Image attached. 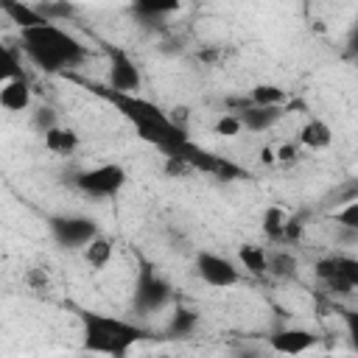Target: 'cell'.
Here are the masks:
<instances>
[{"label": "cell", "instance_id": "1", "mask_svg": "<svg viewBox=\"0 0 358 358\" xmlns=\"http://www.w3.org/2000/svg\"><path fill=\"white\" fill-rule=\"evenodd\" d=\"M20 53L45 73H67L87 62L90 48L56 20L20 28Z\"/></svg>", "mask_w": 358, "mask_h": 358}, {"label": "cell", "instance_id": "2", "mask_svg": "<svg viewBox=\"0 0 358 358\" xmlns=\"http://www.w3.org/2000/svg\"><path fill=\"white\" fill-rule=\"evenodd\" d=\"M143 336H145V330L134 322L106 316V313H92V310L81 313V338H84L87 352L126 358Z\"/></svg>", "mask_w": 358, "mask_h": 358}, {"label": "cell", "instance_id": "3", "mask_svg": "<svg viewBox=\"0 0 358 358\" xmlns=\"http://www.w3.org/2000/svg\"><path fill=\"white\" fill-rule=\"evenodd\" d=\"M126 179L129 176L117 162H101V165L87 168V171H78L76 173V187L84 196H92V199H112L123 190Z\"/></svg>", "mask_w": 358, "mask_h": 358}, {"label": "cell", "instance_id": "4", "mask_svg": "<svg viewBox=\"0 0 358 358\" xmlns=\"http://www.w3.org/2000/svg\"><path fill=\"white\" fill-rule=\"evenodd\" d=\"M313 274L333 294H350L358 288V257L355 255H327L319 257Z\"/></svg>", "mask_w": 358, "mask_h": 358}, {"label": "cell", "instance_id": "5", "mask_svg": "<svg viewBox=\"0 0 358 358\" xmlns=\"http://www.w3.org/2000/svg\"><path fill=\"white\" fill-rule=\"evenodd\" d=\"M48 229H50V238L62 249H84L98 235L95 218L78 215V213H62V215L48 218Z\"/></svg>", "mask_w": 358, "mask_h": 358}, {"label": "cell", "instance_id": "6", "mask_svg": "<svg viewBox=\"0 0 358 358\" xmlns=\"http://www.w3.org/2000/svg\"><path fill=\"white\" fill-rule=\"evenodd\" d=\"M168 299H171V285L151 266H140L137 280H134V294H131L134 308L145 316V313L162 310L168 305Z\"/></svg>", "mask_w": 358, "mask_h": 358}, {"label": "cell", "instance_id": "7", "mask_svg": "<svg viewBox=\"0 0 358 358\" xmlns=\"http://www.w3.org/2000/svg\"><path fill=\"white\" fill-rule=\"evenodd\" d=\"M196 271L210 288H232L241 282V263H235L218 252H199Z\"/></svg>", "mask_w": 358, "mask_h": 358}, {"label": "cell", "instance_id": "8", "mask_svg": "<svg viewBox=\"0 0 358 358\" xmlns=\"http://www.w3.org/2000/svg\"><path fill=\"white\" fill-rule=\"evenodd\" d=\"M109 87L120 90V92H140L143 90V76L137 62L120 50V48H109Z\"/></svg>", "mask_w": 358, "mask_h": 358}, {"label": "cell", "instance_id": "9", "mask_svg": "<svg viewBox=\"0 0 358 358\" xmlns=\"http://www.w3.org/2000/svg\"><path fill=\"white\" fill-rule=\"evenodd\" d=\"M316 341H319L316 333L305 330V327H280L268 336V347L282 355H302V352L313 350Z\"/></svg>", "mask_w": 358, "mask_h": 358}, {"label": "cell", "instance_id": "10", "mask_svg": "<svg viewBox=\"0 0 358 358\" xmlns=\"http://www.w3.org/2000/svg\"><path fill=\"white\" fill-rule=\"evenodd\" d=\"M34 103V90L28 76H6L0 84V106L6 112H28Z\"/></svg>", "mask_w": 358, "mask_h": 358}, {"label": "cell", "instance_id": "11", "mask_svg": "<svg viewBox=\"0 0 358 358\" xmlns=\"http://www.w3.org/2000/svg\"><path fill=\"white\" fill-rule=\"evenodd\" d=\"M285 115V106H257V103H246L238 109V117L243 123L246 131H268L280 117Z\"/></svg>", "mask_w": 358, "mask_h": 358}, {"label": "cell", "instance_id": "12", "mask_svg": "<svg viewBox=\"0 0 358 358\" xmlns=\"http://www.w3.org/2000/svg\"><path fill=\"white\" fill-rule=\"evenodd\" d=\"M42 143H45V148L50 151V154H56V157H70V154H76V148H78V131L76 129H70V126H53V129H48L45 134H42Z\"/></svg>", "mask_w": 358, "mask_h": 358}, {"label": "cell", "instance_id": "13", "mask_svg": "<svg viewBox=\"0 0 358 358\" xmlns=\"http://www.w3.org/2000/svg\"><path fill=\"white\" fill-rule=\"evenodd\" d=\"M299 143L308 148V151H324L333 145V129L327 120L322 117H310L302 129H299Z\"/></svg>", "mask_w": 358, "mask_h": 358}, {"label": "cell", "instance_id": "14", "mask_svg": "<svg viewBox=\"0 0 358 358\" xmlns=\"http://www.w3.org/2000/svg\"><path fill=\"white\" fill-rule=\"evenodd\" d=\"M0 8H3V14H6L17 28H28V25H39V22H48V20H50L42 8H31V6H25L22 0H0Z\"/></svg>", "mask_w": 358, "mask_h": 358}, {"label": "cell", "instance_id": "15", "mask_svg": "<svg viewBox=\"0 0 358 358\" xmlns=\"http://www.w3.org/2000/svg\"><path fill=\"white\" fill-rule=\"evenodd\" d=\"M238 263L252 277H266L268 274V252L263 246H257V243H243L238 249Z\"/></svg>", "mask_w": 358, "mask_h": 358}, {"label": "cell", "instance_id": "16", "mask_svg": "<svg viewBox=\"0 0 358 358\" xmlns=\"http://www.w3.org/2000/svg\"><path fill=\"white\" fill-rule=\"evenodd\" d=\"M112 252H115V243L109 241V238H103L101 232L81 249V255H84V260H87V266L90 268H95V271H101V268H106L109 266V260H112Z\"/></svg>", "mask_w": 358, "mask_h": 358}, {"label": "cell", "instance_id": "17", "mask_svg": "<svg viewBox=\"0 0 358 358\" xmlns=\"http://www.w3.org/2000/svg\"><path fill=\"white\" fill-rule=\"evenodd\" d=\"M196 327H199V313L190 310V308H176V310L171 313L165 330H168V336H179V338H185V336H190Z\"/></svg>", "mask_w": 358, "mask_h": 358}, {"label": "cell", "instance_id": "18", "mask_svg": "<svg viewBox=\"0 0 358 358\" xmlns=\"http://www.w3.org/2000/svg\"><path fill=\"white\" fill-rule=\"evenodd\" d=\"M296 268H299V263H296V257L291 252H285V249L268 252V274L271 277L291 280V277H296Z\"/></svg>", "mask_w": 358, "mask_h": 358}, {"label": "cell", "instance_id": "19", "mask_svg": "<svg viewBox=\"0 0 358 358\" xmlns=\"http://www.w3.org/2000/svg\"><path fill=\"white\" fill-rule=\"evenodd\" d=\"M182 6V0H134V11L143 20H159L173 14Z\"/></svg>", "mask_w": 358, "mask_h": 358}, {"label": "cell", "instance_id": "20", "mask_svg": "<svg viewBox=\"0 0 358 358\" xmlns=\"http://www.w3.org/2000/svg\"><path fill=\"white\" fill-rule=\"evenodd\" d=\"M249 103L257 106H285V90L277 84H257L249 92Z\"/></svg>", "mask_w": 358, "mask_h": 358}, {"label": "cell", "instance_id": "21", "mask_svg": "<svg viewBox=\"0 0 358 358\" xmlns=\"http://www.w3.org/2000/svg\"><path fill=\"white\" fill-rule=\"evenodd\" d=\"M285 224H288L285 210H280V207H268V210L263 213V232H266L271 241H282V235H285Z\"/></svg>", "mask_w": 358, "mask_h": 358}, {"label": "cell", "instance_id": "22", "mask_svg": "<svg viewBox=\"0 0 358 358\" xmlns=\"http://www.w3.org/2000/svg\"><path fill=\"white\" fill-rule=\"evenodd\" d=\"M333 221H336L338 227L350 229V232H358V199L344 201V204L333 213Z\"/></svg>", "mask_w": 358, "mask_h": 358}, {"label": "cell", "instance_id": "23", "mask_svg": "<svg viewBox=\"0 0 358 358\" xmlns=\"http://www.w3.org/2000/svg\"><path fill=\"white\" fill-rule=\"evenodd\" d=\"M31 126L39 131V134H45L48 129H53V126H59V117H56V109L53 106H36L34 112H31Z\"/></svg>", "mask_w": 358, "mask_h": 358}, {"label": "cell", "instance_id": "24", "mask_svg": "<svg viewBox=\"0 0 358 358\" xmlns=\"http://www.w3.org/2000/svg\"><path fill=\"white\" fill-rule=\"evenodd\" d=\"M241 131H243V123H241L238 112H227L215 123V134H221V137H238Z\"/></svg>", "mask_w": 358, "mask_h": 358}, {"label": "cell", "instance_id": "25", "mask_svg": "<svg viewBox=\"0 0 358 358\" xmlns=\"http://www.w3.org/2000/svg\"><path fill=\"white\" fill-rule=\"evenodd\" d=\"M341 322H344V330H347L352 350L358 352V310H341Z\"/></svg>", "mask_w": 358, "mask_h": 358}, {"label": "cell", "instance_id": "26", "mask_svg": "<svg viewBox=\"0 0 358 358\" xmlns=\"http://www.w3.org/2000/svg\"><path fill=\"white\" fill-rule=\"evenodd\" d=\"M344 53H347V59H358V20H355V25H352V31H350V36H347Z\"/></svg>", "mask_w": 358, "mask_h": 358}, {"label": "cell", "instance_id": "27", "mask_svg": "<svg viewBox=\"0 0 358 358\" xmlns=\"http://www.w3.org/2000/svg\"><path fill=\"white\" fill-rule=\"evenodd\" d=\"M299 235H302V224H299L296 218H288V224H285V235H282V241H299Z\"/></svg>", "mask_w": 358, "mask_h": 358}, {"label": "cell", "instance_id": "28", "mask_svg": "<svg viewBox=\"0 0 358 358\" xmlns=\"http://www.w3.org/2000/svg\"><path fill=\"white\" fill-rule=\"evenodd\" d=\"M294 159H296V145L285 143L277 148V162H294Z\"/></svg>", "mask_w": 358, "mask_h": 358}, {"label": "cell", "instance_id": "29", "mask_svg": "<svg viewBox=\"0 0 358 358\" xmlns=\"http://www.w3.org/2000/svg\"><path fill=\"white\" fill-rule=\"evenodd\" d=\"M260 159H263L266 165H271V162H277V148H271V145H266V148L260 151Z\"/></svg>", "mask_w": 358, "mask_h": 358}]
</instances>
